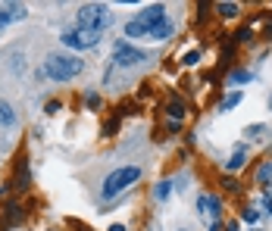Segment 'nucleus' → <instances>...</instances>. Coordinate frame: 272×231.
<instances>
[{"instance_id": "obj_1", "label": "nucleus", "mask_w": 272, "mask_h": 231, "mask_svg": "<svg viewBox=\"0 0 272 231\" xmlns=\"http://www.w3.org/2000/svg\"><path fill=\"white\" fill-rule=\"evenodd\" d=\"M82 59L79 56H72V53H50L44 59V75L47 78H54V81H69L75 78V75L82 72Z\"/></svg>"}, {"instance_id": "obj_2", "label": "nucleus", "mask_w": 272, "mask_h": 231, "mask_svg": "<svg viewBox=\"0 0 272 231\" xmlns=\"http://www.w3.org/2000/svg\"><path fill=\"white\" fill-rule=\"evenodd\" d=\"M166 19V10L163 3H154V6H144V10L135 16V19L125 25V35L129 38H141V35H150V28H157L160 22Z\"/></svg>"}, {"instance_id": "obj_3", "label": "nucleus", "mask_w": 272, "mask_h": 231, "mask_svg": "<svg viewBox=\"0 0 272 231\" xmlns=\"http://www.w3.org/2000/svg\"><path fill=\"white\" fill-rule=\"evenodd\" d=\"M138 178H141V169L138 166H122V169H116V172H109L107 181H104V197L109 200V197L122 194L125 187H132Z\"/></svg>"}, {"instance_id": "obj_4", "label": "nucleus", "mask_w": 272, "mask_h": 231, "mask_svg": "<svg viewBox=\"0 0 272 231\" xmlns=\"http://www.w3.org/2000/svg\"><path fill=\"white\" fill-rule=\"evenodd\" d=\"M109 6L104 3H84L79 6V28H91V31H104L109 25Z\"/></svg>"}, {"instance_id": "obj_5", "label": "nucleus", "mask_w": 272, "mask_h": 231, "mask_svg": "<svg viewBox=\"0 0 272 231\" xmlns=\"http://www.w3.org/2000/svg\"><path fill=\"white\" fill-rule=\"evenodd\" d=\"M113 63L116 66H138V63H147V50H138L132 44H125V41H119V44L113 47Z\"/></svg>"}, {"instance_id": "obj_6", "label": "nucleus", "mask_w": 272, "mask_h": 231, "mask_svg": "<svg viewBox=\"0 0 272 231\" xmlns=\"http://www.w3.org/2000/svg\"><path fill=\"white\" fill-rule=\"evenodd\" d=\"M97 41H100V31H91V28H69V31H63V44L75 47V50L94 47Z\"/></svg>"}, {"instance_id": "obj_7", "label": "nucleus", "mask_w": 272, "mask_h": 231, "mask_svg": "<svg viewBox=\"0 0 272 231\" xmlns=\"http://www.w3.org/2000/svg\"><path fill=\"white\" fill-rule=\"evenodd\" d=\"M25 16H28V10H25L22 3H3V6H0V28H6L10 22L25 19Z\"/></svg>"}, {"instance_id": "obj_8", "label": "nucleus", "mask_w": 272, "mask_h": 231, "mask_svg": "<svg viewBox=\"0 0 272 231\" xmlns=\"http://www.w3.org/2000/svg\"><path fill=\"white\" fill-rule=\"evenodd\" d=\"M172 35H175V22H172V19L166 16V19L160 22L157 28H150V35H147V38H150V41H169Z\"/></svg>"}, {"instance_id": "obj_9", "label": "nucleus", "mask_w": 272, "mask_h": 231, "mask_svg": "<svg viewBox=\"0 0 272 231\" xmlns=\"http://www.w3.org/2000/svg\"><path fill=\"white\" fill-rule=\"evenodd\" d=\"M244 159H247V150H244V147H238V150L232 153V159L225 162V169H228V172H238V169L244 166Z\"/></svg>"}, {"instance_id": "obj_10", "label": "nucleus", "mask_w": 272, "mask_h": 231, "mask_svg": "<svg viewBox=\"0 0 272 231\" xmlns=\"http://www.w3.org/2000/svg\"><path fill=\"white\" fill-rule=\"evenodd\" d=\"M169 116H172V122L178 125V122H182V119H185V103H182V100H169Z\"/></svg>"}, {"instance_id": "obj_11", "label": "nucleus", "mask_w": 272, "mask_h": 231, "mask_svg": "<svg viewBox=\"0 0 272 231\" xmlns=\"http://www.w3.org/2000/svg\"><path fill=\"white\" fill-rule=\"evenodd\" d=\"M13 122H16V116H13V106L0 100V125H13Z\"/></svg>"}, {"instance_id": "obj_12", "label": "nucleus", "mask_w": 272, "mask_h": 231, "mask_svg": "<svg viewBox=\"0 0 272 231\" xmlns=\"http://www.w3.org/2000/svg\"><path fill=\"white\" fill-rule=\"evenodd\" d=\"M257 181H260V184H269V181H272V162H263V166H260Z\"/></svg>"}, {"instance_id": "obj_13", "label": "nucleus", "mask_w": 272, "mask_h": 231, "mask_svg": "<svg viewBox=\"0 0 272 231\" xmlns=\"http://www.w3.org/2000/svg\"><path fill=\"white\" fill-rule=\"evenodd\" d=\"M238 103H241V91H232V94L222 100V113H225V109H235Z\"/></svg>"}, {"instance_id": "obj_14", "label": "nucleus", "mask_w": 272, "mask_h": 231, "mask_svg": "<svg viewBox=\"0 0 272 231\" xmlns=\"http://www.w3.org/2000/svg\"><path fill=\"white\" fill-rule=\"evenodd\" d=\"M219 16H225V19H232V16H238V3H216Z\"/></svg>"}, {"instance_id": "obj_15", "label": "nucleus", "mask_w": 272, "mask_h": 231, "mask_svg": "<svg viewBox=\"0 0 272 231\" xmlns=\"http://www.w3.org/2000/svg\"><path fill=\"white\" fill-rule=\"evenodd\" d=\"M207 209H210V216H213V219H219V212H222V203H219L216 197H210V200H207Z\"/></svg>"}, {"instance_id": "obj_16", "label": "nucleus", "mask_w": 272, "mask_h": 231, "mask_svg": "<svg viewBox=\"0 0 272 231\" xmlns=\"http://www.w3.org/2000/svg\"><path fill=\"white\" fill-rule=\"evenodd\" d=\"M197 59H200V50H188V53L182 56V63L185 66H197Z\"/></svg>"}, {"instance_id": "obj_17", "label": "nucleus", "mask_w": 272, "mask_h": 231, "mask_svg": "<svg viewBox=\"0 0 272 231\" xmlns=\"http://www.w3.org/2000/svg\"><path fill=\"white\" fill-rule=\"evenodd\" d=\"M169 191H172V181H160V184H157V197H160V200H166Z\"/></svg>"}, {"instance_id": "obj_18", "label": "nucleus", "mask_w": 272, "mask_h": 231, "mask_svg": "<svg viewBox=\"0 0 272 231\" xmlns=\"http://www.w3.org/2000/svg\"><path fill=\"white\" fill-rule=\"evenodd\" d=\"M232 81H235V84H244V81H253V72H232Z\"/></svg>"}, {"instance_id": "obj_19", "label": "nucleus", "mask_w": 272, "mask_h": 231, "mask_svg": "<svg viewBox=\"0 0 272 231\" xmlns=\"http://www.w3.org/2000/svg\"><path fill=\"white\" fill-rule=\"evenodd\" d=\"M241 219H244V222H250V225H253V222H257V219H260V212H257V209H253V206H247V209H244V212H241Z\"/></svg>"}, {"instance_id": "obj_20", "label": "nucleus", "mask_w": 272, "mask_h": 231, "mask_svg": "<svg viewBox=\"0 0 272 231\" xmlns=\"http://www.w3.org/2000/svg\"><path fill=\"white\" fill-rule=\"evenodd\" d=\"M109 231H125V225H109Z\"/></svg>"}, {"instance_id": "obj_21", "label": "nucleus", "mask_w": 272, "mask_h": 231, "mask_svg": "<svg viewBox=\"0 0 272 231\" xmlns=\"http://www.w3.org/2000/svg\"><path fill=\"white\" fill-rule=\"evenodd\" d=\"M228 231H238V225H228Z\"/></svg>"}, {"instance_id": "obj_22", "label": "nucleus", "mask_w": 272, "mask_h": 231, "mask_svg": "<svg viewBox=\"0 0 272 231\" xmlns=\"http://www.w3.org/2000/svg\"><path fill=\"white\" fill-rule=\"evenodd\" d=\"M269 106H272V97H269Z\"/></svg>"}]
</instances>
